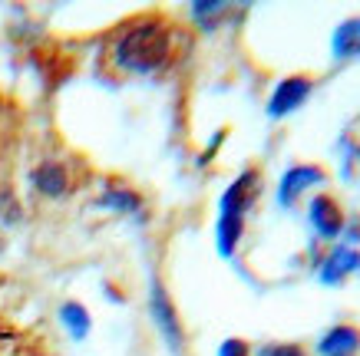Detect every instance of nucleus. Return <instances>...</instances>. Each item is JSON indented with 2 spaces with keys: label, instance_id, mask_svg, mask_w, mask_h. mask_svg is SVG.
<instances>
[{
  "label": "nucleus",
  "instance_id": "obj_10",
  "mask_svg": "<svg viewBox=\"0 0 360 356\" xmlns=\"http://www.w3.org/2000/svg\"><path fill=\"white\" fill-rule=\"evenodd\" d=\"M330 56L340 60V63L360 56V17H347L334 30V37H330Z\"/></svg>",
  "mask_w": 360,
  "mask_h": 356
},
{
  "label": "nucleus",
  "instance_id": "obj_7",
  "mask_svg": "<svg viewBox=\"0 0 360 356\" xmlns=\"http://www.w3.org/2000/svg\"><path fill=\"white\" fill-rule=\"evenodd\" d=\"M357 268H360V251L334 244L330 254L321 261V268H317V281L328 284V287H338V284L347 281L350 274H357Z\"/></svg>",
  "mask_w": 360,
  "mask_h": 356
},
{
  "label": "nucleus",
  "instance_id": "obj_4",
  "mask_svg": "<svg viewBox=\"0 0 360 356\" xmlns=\"http://www.w3.org/2000/svg\"><path fill=\"white\" fill-rule=\"evenodd\" d=\"M311 89H314V79L311 76H284L281 83L271 89V96H268V116L271 119H284L297 112V109L307 103L311 96Z\"/></svg>",
  "mask_w": 360,
  "mask_h": 356
},
{
  "label": "nucleus",
  "instance_id": "obj_16",
  "mask_svg": "<svg viewBox=\"0 0 360 356\" xmlns=\"http://www.w3.org/2000/svg\"><path fill=\"white\" fill-rule=\"evenodd\" d=\"M219 356H251V346L245 340H238V336H231V340H225L219 346Z\"/></svg>",
  "mask_w": 360,
  "mask_h": 356
},
{
  "label": "nucleus",
  "instance_id": "obj_2",
  "mask_svg": "<svg viewBox=\"0 0 360 356\" xmlns=\"http://www.w3.org/2000/svg\"><path fill=\"white\" fill-rule=\"evenodd\" d=\"M307 221H311V228H314V235L321 237V241H328V244L340 241L344 225H347V218H344V211H340L338 198L328 195V192L314 195V198L307 202Z\"/></svg>",
  "mask_w": 360,
  "mask_h": 356
},
{
  "label": "nucleus",
  "instance_id": "obj_5",
  "mask_svg": "<svg viewBox=\"0 0 360 356\" xmlns=\"http://www.w3.org/2000/svg\"><path fill=\"white\" fill-rule=\"evenodd\" d=\"M324 182H328V172H324L321 165H311V162L291 165V169L281 175V185H278V205L295 208L301 195L317 188V185H324Z\"/></svg>",
  "mask_w": 360,
  "mask_h": 356
},
{
  "label": "nucleus",
  "instance_id": "obj_11",
  "mask_svg": "<svg viewBox=\"0 0 360 356\" xmlns=\"http://www.w3.org/2000/svg\"><path fill=\"white\" fill-rule=\"evenodd\" d=\"M99 208H110L116 215H139L142 211V198L126 185H110L106 192L99 195Z\"/></svg>",
  "mask_w": 360,
  "mask_h": 356
},
{
  "label": "nucleus",
  "instance_id": "obj_8",
  "mask_svg": "<svg viewBox=\"0 0 360 356\" xmlns=\"http://www.w3.org/2000/svg\"><path fill=\"white\" fill-rule=\"evenodd\" d=\"M33 192H40L44 198H63L70 192V172L60 162H40L30 172Z\"/></svg>",
  "mask_w": 360,
  "mask_h": 356
},
{
  "label": "nucleus",
  "instance_id": "obj_1",
  "mask_svg": "<svg viewBox=\"0 0 360 356\" xmlns=\"http://www.w3.org/2000/svg\"><path fill=\"white\" fill-rule=\"evenodd\" d=\"M172 56V33L162 20H139L120 33L112 44V63L129 76H153L159 73Z\"/></svg>",
  "mask_w": 360,
  "mask_h": 356
},
{
  "label": "nucleus",
  "instance_id": "obj_3",
  "mask_svg": "<svg viewBox=\"0 0 360 356\" xmlns=\"http://www.w3.org/2000/svg\"><path fill=\"white\" fill-rule=\"evenodd\" d=\"M149 310H153V320L159 327V334L162 340L169 343L172 353H182V343H186V334H182V320H179V313H175L172 301H169V294L159 281H153V291H149Z\"/></svg>",
  "mask_w": 360,
  "mask_h": 356
},
{
  "label": "nucleus",
  "instance_id": "obj_9",
  "mask_svg": "<svg viewBox=\"0 0 360 356\" xmlns=\"http://www.w3.org/2000/svg\"><path fill=\"white\" fill-rule=\"evenodd\" d=\"M317 353L321 356H357L360 353V330L350 324L330 327L328 334L317 340Z\"/></svg>",
  "mask_w": 360,
  "mask_h": 356
},
{
  "label": "nucleus",
  "instance_id": "obj_15",
  "mask_svg": "<svg viewBox=\"0 0 360 356\" xmlns=\"http://www.w3.org/2000/svg\"><path fill=\"white\" fill-rule=\"evenodd\" d=\"M225 11H229L225 4H195V7H192V17H195V20H202L208 27V20H212V17H219V13H225Z\"/></svg>",
  "mask_w": 360,
  "mask_h": 356
},
{
  "label": "nucleus",
  "instance_id": "obj_14",
  "mask_svg": "<svg viewBox=\"0 0 360 356\" xmlns=\"http://www.w3.org/2000/svg\"><path fill=\"white\" fill-rule=\"evenodd\" d=\"M255 356H307V353H304V346H297V343H264Z\"/></svg>",
  "mask_w": 360,
  "mask_h": 356
},
{
  "label": "nucleus",
  "instance_id": "obj_12",
  "mask_svg": "<svg viewBox=\"0 0 360 356\" xmlns=\"http://www.w3.org/2000/svg\"><path fill=\"white\" fill-rule=\"evenodd\" d=\"M60 324L70 330V336H73V340H86L93 320H89V313H86V307H83V303L70 301V303H63V307H60Z\"/></svg>",
  "mask_w": 360,
  "mask_h": 356
},
{
  "label": "nucleus",
  "instance_id": "obj_13",
  "mask_svg": "<svg viewBox=\"0 0 360 356\" xmlns=\"http://www.w3.org/2000/svg\"><path fill=\"white\" fill-rule=\"evenodd\" d=\"M20 202L13 198V192L11 188H0V221L4 225H17L20 221Z\"/></svg>",
  "mask_w": 360,
  "mask_h": 356
},
{
  "label": "nucleus",
  "instance_id": "obj_6",
  "mask_svg": "<svg viewBox=\"0 0 360 356\" xmlns=\"http://www.w3.org/2000/svg\"><path fill=\"white\" fill-rule=\"evenodd\" d=\"M258 182H262L258 172H255V169H245V172L225 188V195H221L219 218H241V221H245L251 202H255V195H258Z\"/></svg>",
  "mask_w": 360,
  "mask_h": 356
}]
</instances>
